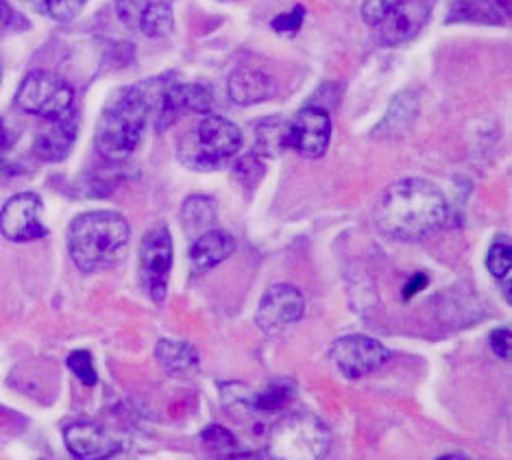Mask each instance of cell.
I'll return each mask as SVG.
<instances>
[{
    "instance_id": "obj_1",
    "label": "cell",
    "mask_w": 512,
    "mask_h": 460,
    "mask_svg": "<svg viewBox=\"0 0 512 460\" xmlns=\"http://www.w3.org/2000/svg\"><path fill=\"white\" fill-rule=\"evenodd\" d=\"M449 221V205L441 190L425 179L390 184L375 205L380 232L395 240H423Z\"/></svg>"
},
{
    "instance_id": "obj_2",
    "label": "cell",
    "mask_w": 512,
    "mask_h": 460,
    "mask_svg": "<svg viewBox=\"0 0 512 460\" xmlns=\"http://www.w3.org/2000/svg\"><path fill=\"white\" fill-rule=\"evenodd\" d=\"M162 90L160 81H144L112 96L96 127V149L105 160L123 162L136 151L146 118Z\"/></svg>"
},
{
    "instance_id": "obj_3",
    "label": "cell",
    "mask_w": 512,
    "mask_h": 460,
    "mask_svg": "<svg viewBox=\"0 0 512 460\" xmlns=\"http://www.w3.org/2000/svg\"><path fill=\"white\" fill-rule=\"evenodd\" d=\"M129 245V223L118 212H85L70 223L68 251L81 271H103L123 260Z\"/></svg>"
},
{
    "instance_id": "obj_4",
    "label": "cell",
    "mask_w": 512,
    "mask_h": 460,
    "mask_svg": "<svg viewBox=\"0 0 512 460\" xmlns=\"http://www.w3.org/2000/svg\"><path fill=\"white\" fill-rule=\"evenodd\" d=\"M242 149V131L223 116L205 114L179 140V160L194 171H214Z\"/></svg>"
},
{
    "instance_id": "obj_5",
    "label": "cell",
    "mask_w": 512,
    "mask_h": 460,
    "mask_svg": "<svg viewBox=\"0 0 512 460\" xmlns=\"http://www.w3.org/2000/svg\"><path fill=\"white\" fill-rule=\"evenodd\" d=\"M332 450V432L310 413H292L279 419L268 437L271 460H325Z\"/></svg>"
},
{
    "instance_id": "obj_6",
    "label": "cell",
    "mask_w": 512,
    "mask_h": 460,
    "mask_svg": "<svg viewBox=\"0 0 512 460\" xmlns=\"http://www.w3.org/2000/svg\"><path fill=\"white\" fill-rule=\"evenodd\" d=\"M16 103L20 110L35 114L48 120H59L72 114V103H75V92L66 79L53 75L48 70H35L16 94Z\"/></svg>"
},
{
    "instance_id": "obj_7",
    "label": "cell",
    "mask_w": 512,
    "mask_h": 460,
    "mask_svg": "<svg viewBox=\"0 0 512 460\" xmlns=\"http://www.w3.org/2000/svg\"><path fill=\"white\" fill-rule=\"evenodd\" d=\"M173 269V238L164 223L151 227L140 242V271L146 293L162 304L168 293V277Z\"/></svg>"
},
{
    "instance_id": "obj_8",
    "label": "cell",
    "mask_w": 512,
    "mask_h": 460,
    "mask_svg": "<svg viewBox=\"0 0 512 460\" xmlns=\"http://www.w3.org/2000/svg\"><path fill=\"white\" fill-rule=\"evenodd\" d=\"M329 358L334 360L338 371L347 375L349 380H358L377 369H382L390 358V351L371 336L351 334L338 338V341L329 347Z\"/></svg>"
},
{
    "instance_id": "obj_9",
    "label": "cell",
    "mask_w": 512,
    "mask_h": 460,
    "mask_svg": "<svg viewBox=\"0 0 512 460\" xmlns=\"http://www.w3.org/2000/svg\"><path fill=\"white\" fill-rule=\"evenodd\" d=\"M214 105V96L210 88L199 86V83H175V86L164 88L157 96L153 105L155 127L164 131L166 127L175 125L181 116L186 114H210Z\"/></svg>"
},
{
    "instance_id": "obj_10",
    "label": "cell",
    "mask_w": 512,
    "mask_h": 460,
    "mask_svg": "<svg viewBox=\"0 0 512 460\" xmlns=\"http://www.w3.org/2000/svg\"><path fill=\"white\" fill-rule=\"evenodd\" d=\"M303 312H306V301L299 290L290 284H277L264 293L255 312V323L266 334H282L301 321Z\"/></svg>"
},
{
    "instance_id": "obj_11",
    "label": "cell",
    "mask_w": 512,
    "mask_h": 460,
    "mask_svg": "<svg viewBox=\"0 0 512 460\" xmlns=\"http://www.w3.org/2000/svg\"><path fill=\"white\" fill-rule=\"evenodd\" d=\"M0 234L14 242L40 240L48 234L42 221V201L33 192H20L0 210Z\"/></svg>"
},
{
    "instance_id": "obj_12",
    "label": "cell",
    "mask_w": 512,
    "mask_h": 460,
    "mask_svg": "<svg viewBox=\"0 0 512 460\" xmlns=\"http://www.w3.org/2000/svg\"><path fill=\"white\" fill-rule=\"evenodd\" d=\"M332 138V118L321 107H306L288 123V149L308 160L325 155Z\"/></svg>"
},
{
    "instance_id": "obj_13",
    "label": "cell",
    "mask_w": 512,
    "mask_h": 460,
    "mask_svg": "<svg viewBox=\"0 0 512 460\" xmlns=\"http://www.w3.org/2000/svg\"><path fill=\"white\" fill-rule=\"evenodd\" d=\"M64 439L75 460H109L120 452V443L96 423H72Z\"/></svg>"
},
{
    "instance_id": "obj_14",
    "label": "cell",
    "mask_w": 512,
    "mask_h": 460,
    "mask_svg": "<svg viewBox=\"0 0 512 460\" xmlns=\"http://www.w3.org/2000/svg\"><path fill=\"white\" fill-rule=\"evenodd\" d=\"M428 16L430 9L423 0H397V5L377 27V31H380V38L386 44L395 46L412 40L423 29V24L428 22Z\"/></svg>"
},
{
    "instance_id": "obj_15",
    "label": "cell",
    "mask_w": 512,
    "mask_h": 460,
    "mask_svg": "<svg viewBox=\"0 0 512 460\" xmlns=\"http://www.w3.org/2000/svg\"><path fill=\"white\" fill-rule=\"evenodd\" d=\"M77 140V118L68 114L44 129L35 140V155L44 162H62L68 157L72 144Z\"/></svg>"
},
{
    "instance_id": "obj_16",
    "label": "cell",
    "mask_w": 512,
    "mask_h": 460,
    "mask_svg": "<svg viewBox=\"0 0 512 460\" xmlns=\"http://www.w3.org/2000/svg\"><path fill=\"white\" fill-rule=\"evenodd\" d=\"M229 96L238 105H255L268 101L275 94V81L262 70L238 68L229 77Z\"/></svg>"
},
{
    "instance_id": "obj_17",
    "label": "cell",
    "mask_w": 512,
    "mask_h": 460,
    "mask_svg": "<svg viewBox=\"0 0 512 460\" xmlns=\"http://www.w3.org/2000/svg\"><path fill=\"white\" fill-rule=\"evenodd\" d=\"M234 251L236 240L227 232H216V229H212V232H203L190 251L194 271H210L214 266L225 262Z\"/></svg>"
},
{
    "instance_id": "obj_18",
    "label": "cell",
    "mask_w": 512,
    "mask_h": 460,
    "mask_svg": "<svg viewBox=\"0 0 512 460\" xmlns=\"http://www.w3.org/2000/svg\"><path fill=\"white\" fill-rule=\"evenodd\" d=\"M155 356L168 373H190L199 365V356L192 345L184 341H170V338H162L157 343Z\"/></svg>"
},
{
    "instance_id": "obj_19",
    "label": "cell",
    "mask_w": 512,
    "mask_h": 460,
    "mask_svg": "<svg viewBox=\"0 0 512 460\" xmlns=\"http://www.w3.org/2000/svg\"><path fill=\"white\" fill-rule=\"evenodd\" d=\"M288 149V123L282 118L264 120L255 129V151L264 157H277Z\"/></svg>"
},
{
    "instance_id": "obj_20",
    "label": "cell",
    "mask_w": 512,
    "mask_h": 460,
    "mask_svg": "<svg viewBox=\"0 0 512 460\" xmlns=\"http://www.w3.org/2000/svg\"><path fill=\"white\" fill-rule=\"evenodd\" d=\"M292 397H295V382L279 378L268 384L264 391L253 395V408L260 410V413L271 415L286 408L292 402Z\"/></svg>"
},
{
    "instance_id": "obj_21",
    "label": "cell",
    "mask_w": 512,
    "mask_h": 460,
    "mask_svg": "<svg viewBox=\"0 0 512 460\" xmlns=\"http://www.w3.org/2000/svg\"><path fill=\"white\" fill-rule=\"evenodd\" d=\"M173 9H170L166 3H157V0H149V5H146L144 14L140 18L138 24V31H142L146 38H166L173 31Z\"/></svg>"
},
{
    "instance_id": "obj_22",
    "label": "cell",
    "mask_w": 512,
    "mask_h": 460,
    "mask_svg": "<svg viewBox=\"0 0 512 460\" xmlns=\"http://www.w3.org/2000/svg\"><path fill=\"white\" fill-rule=\"evenodd\" d=\"M201 441H203V445L207 447V452L214 454L216 460H221V458H225V456H229V454H234V452L240 450V445H238L234 434H231V432H229L227 428H223V426H216V423H214V426L203 430Z\"/></svg>"
},
{
    "instance_id": "obj_23",
    "label": "cell",
    "mask_w": 512,
    "mask_h": 460,
    "mask_svg": "<svg viewBox=\"0 0 512 460\" xmlns=\"http://www.w3.org/2000/svg\"><path fill=\"white\" fill-rule=\"evenodd\" d=\"M181 219H184L186 229H205L214 221V203L207 197H190L181 210Z\"/></svg>"
},
{
    "instance_id": "obj_24",
    "label": "cell",
    "mask_w": 512,
    "mask_h": 460,
    "mask_svg": "<svg viewBox=\"0 0 512 460\" xmlns=\"http://www.w3.org/2000/svg\"><path fill=\"white\" fill-rule=\"evenodd\" d=\"M510 266H512L510 240L497 238L489 249V256H486V269H489L491 275L497 277V280H510Z\"/></svg>"
},
{
    "instance_id": "obj_25",
    "label": "cell",
    "mask_w": 512,
    "mask_h": 460,
    "mask_svg": "<svg viewBox=\"0 0 512 460\" xmlns=\"http://www.w3.org/2000/svg\"><path fill=\"white\" fill-rule=\"evenodd\" d=\"M68 369L77 375V380L83 382L85 386H94L96 382H99V375H96V369H94V360H92V354L90 351H72V354L68 356L66 360Z\"/></svg>"
},
{
    "instance_id": "obj_26",
    "label": "cell",
    "mask_w": 512,
    "mask_h": 460,
    "mask_svg": "<svg viewBox=\"0 0 512 460\" xmlns=\"http://www.w3.org/2000/svg\"><path fill=\"white\" fill-rule=\"evenodd\" d=\"M146 5H149V0H116V14L127 29L136 31Z\"/></svg>"
},
{
    "instance_id": "obj_27",
    "label": "cell",
    "mask_w": 512,
    "mask_h": 460,
    "mask_svg": "<svg viewBox=\"0 0 512 460\" xmlns=\"http://www.w3.org/2000/svg\"><path fill=\"white\" fill-rule=\"evenodd\" d=\"M395 5L397 0H367V3L362 5V20L367 22L369 27L377 29L388 18Z\"/></svg>"
},
{
    "instance_id": "obj_28",
    "label": "cell",
    "mask_w": 512,
    "mask_h": 460,
    "mask_svg": "<svg viewBox=\"0 0 512 460\" xmlns=\"http://www.w3.org/2000/svg\"><path fill=\"white\" fill-rule=\"evenodd\" d=\"M303 20H306V9H303V5H297V7H292V9L284 11V14H279L277 18H273L271 27H273L277 33L295 35V33L301 29Z\"/></svg>"
},
{
    "instance_id": "obj_29",
    "label": "cell",
    "mask_w": 512,
    "mask_h": 460,
    "mask_svg": "<svg viewBox=\"0 0 512 460\" xmlns=\"http://www.w3.org/2000/svg\"><path fill=\"white\" fill-rule=\"evenodd\" d=\"M88 0H44V7L59 22H68L79 16V11L85 7Z\"/></svg>"
},
{
    "instance_id": "obj_30",
    "label": "cell",
    "mask_w": 512,
    "mask_h": 460,
    "mask_svg": "<svg viewBox=\"0 0 512 460\" xmlns=\"http://www.w3.org/2000/svg\"><path fill=\"white\" fill-rule=\"evenodd\" d=\"M491 347L495 351V356L510 360V330L508 328H499L491 334Z\"/></svg>"
},
{
    "instance_id": "obj_31",
    "label": "cell",
    "mask_w": 512,
    "mask_h": 460,
    "mask_svg": "<svg viewBox=\"0 0 512 460\" xmlns=\"http://www.w3.org/2000/svg\"><path fill=\"white\" fill-rule=\"evenodd\" d=\"M428 282H430V277L425 275V273H414V275L410 277V280L406 282L404 293H401V295H404V299L408 301V299H412L414 295H419L421 290H423L425 286H428Z\"/></svg>"
},
{
    "instance_id": "obj_32",
    "label": "cell",
    "mask_w": 512,
    "mask_h": 460,
    "mask_svg": "<svg viewBox=\"0 0 512 460\" xmlns=\"http://www.w3.org/2000/svg\"><path fill=\"white\" fill-rule=\"evenodd\" d=\"M14 142H16V131L11 129L3 118H0V151L9 149Z\"/></svg>"
},
{
    "instance_id": "obj_33",
    "label": "cell",
    "mask_w": 512,
    "mask_h": 460,
    "mask_svg": "<svg viewBox=\"0 0 512 460\" xmlns=\"http://www.w3.org/2000/svg\"><path fill=\"white\" fill-rule=\"evenodd\" d=\"M11 22H14V9H11L5 0H0V35L11 27Z\"/></svg>"
},
{
    "instance_id": "obj_34",
    "label": "cell",
    "mask_w": 512,
    "mask_h": 460,
    "mask_svg": "<svg viewBox=\"0 0 512 460\" xmlns=\"http://www.w3.org/2000/svg\"><path fill=\"white\" fill-rule=\"evenodd\" d=\"M221 460H260V456H255L253 452H242V450H238V452L229 454V456H225V458H221Z\"/></svg>"
},
{
    "instance_id": "obj_35",
    "label": "cell",
    "mask_w": 512,
    "mask_h": 460,
    "mask_svg": "<svg viewBox=\"0 0 512 460\" xmlns=\"http://www.w3.org/2000/svg\"><path fill=\"white\" fill-rule=\"evenodd\" d=\"M495 5L499 11H504L506 16H510V0H495Z\"/></svg>"
},
{
    "instance_id": "obj_36",
    "label": "cell",
    "mask_w": 512,
    "mask_h": 460,
    "mask_svg": "<svg viewBox=\"0 0 512 460\" xmlns=\"http://www.w3.org/2000/svg\"><path fill=\"white\" fill-rule=\"evenodd\" d=\"M436 460H469V458H467V456H462V454H445V456L436 458Z\"/></svg>"
},
{
    "instance_id": "obj_37",
    "label": "cell",
    "mask_w": 512,
    "mask_h": 460,
    "mask_svg": "<svg viewBox=\"0 0 512 460\" xmlns=\"http://www.w3.org/2000/svg\"><path fill=\"white\" fill-rule=\"evenodd\" d=\"M48 460H75V458H62V456H53V458H48Z\"/></svg>"
},
{
    "instance_id": "obj_38",
    "label": "cell",
    "mask_w": 512,
    "mask_h": 460,
    "mask_svg": "<svg viewBox=\"0 0 512 460\" xmlns=\"http://www.w3.org/2000/svg\"><path fill=\"white\" fill-rule=\"evenodd\" d=\"M0 77H3V70H0Z\"/></svg>"
}]
</instances>
